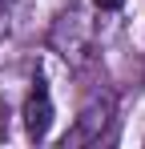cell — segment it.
I'll return each mask as SVG.
<instances>
[{
	"label": "cell",
	"mask_w": 145,
	"mask_h": 149,
	"mask_svg": "<svg viewBox=\"0 0 145 149\" xmlns=\"http://www.w3.org/2000/svg\"><path fill=\"white\" fill-rule=\"evenodd\" d=\"M109 109H113V101H109V97L93 101V105L77 117V129L65 137V145H85V141H97V137L105 133V125H109Z\"/></svg>",
	"instance_id": "6da1fadb"
},
{
	"label": "cell",
	"mask_w": 145,
	"mask_h": 149,
	"mask_svg": "<svg viewBox=\"0 0 145 149\" xmlns=\"http://www.w3.org/2000/svg\"><path fill=\"white\" fill-rule=\"evenodd\" d=\"M48 125H52V101H48L45 81L36 77V89H32V97H28V105H24V129H28L32 141H40V137L48 133Z\"/></svg>",
	"instance_id": "7a4b0ae2"
},
{
	"label": "cell",
	"mask_w": 145,
	"mask_h": 149,
	"mask_svg": "<svg viewBox=\"0 0 145 149\" xmlns=\"http://www.w3.org/2000/svg\"><path fill=\"white\" fill-rule=\"evenodd\" d=\"M93 4H97V8H117L121 0H93Z\"/></svg>",
	"instance_id": "3957f363"
}]
</instances>
